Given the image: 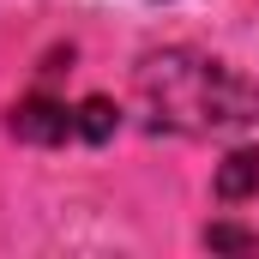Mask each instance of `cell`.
Wrapping results in <instances>:
<instances>
[{
    "instance_id": "1",
    "label": "cell",
    "mask_w": 259,
    "mask_h": 259,
    "mask_svg": "<svg viewBox=\"0 0 259 259\" xmlns=\"http://www.w3.org/2000/svg\"><path fill=\"white\" fill-rule=\"evenodd\" d=\"M139 91L151 103V121L169 133H211L223 145H259V91L223 72L217 61L157 55L139 72Z\"/></svg>"
},
{
    "instance_id": "2",
    "label": "cell",
    "mask_w": 259,
    "mask_h": 259,
    "mask_svg": "<svg viewBox=\"0 0 259 259\" xmlns=\"http://www.w3.org/2000/svg\"><path fill=\"white\" fill-rule=\"evenodd\" d=\"M12 133H18L24 145H61L66 133H72V109L55 103V97H24V103L12 109Z\"/></svg>"
},
{
    "instance_id": "3",
    "label": "cell",
    "mask_w": 259,
    "mask_h": 259,
    "mask_svg": "<svg viewBox=\"0 0 259 259\" xmlns=\"http://www.w3.org/2000/svg\"><path fill=\"white\" fill-rule=\"evenodd\" d=\"M211 187H217V199H253L259 193V145H229Z\"/></svg>"
},
{
    "instance_id": "4",
    "label": "cell",
    "mask_w": 259,
    "mask_h": 259,
    "mask_svg": "<svg viewBox=\"0 0 259 259\" xmlns=\"http://www.w3.org/2000/svg\"><path fill=\"white\" fill-rule=\"evenodd\" d=\"M115 127H121V115H115V103H109V97H84V103L72 109V133H84L91 145H103Z\"/></svg>"
},
{
    "instance_id": "5",
    "label": "cell",
    "mask_w": 259,
    "mask_h": 259,
    "mask_svg": "<svg viewBox=\"0 0 259 259\" xmlns=\"http://www.w3.org/2000/svg\"><path fill=\"white\" fill-rule=\"evenodd\" d=\"M205 241H211V247H253V235H241V229H223V223H217Z\"/></svg>"
}]
</instances>
